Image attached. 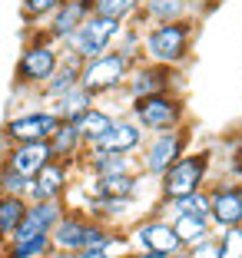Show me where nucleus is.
<instances>
[{
  "label": "nucleus",
  "instance_id": "obj_6",
  "mask_svg": "<svg viewBox=\"0 0 242 258\" xmlns=\"http://www.w3.org/2000/svg\"><path fill=\"white\" fill-rule=\"evenodd\" d=\"M189 126H179V129H166V133H153L150 139L143 143V149H139V172L146 175V179H153L156 182L159 175L166 172L169 166H173L176 159H179L182 152H186V146H189Z\"/></svg>",
  "mask_w": 242,
  "mask_h": 258
},
{
  "label": "nucleus",
  "instance_id": "obj_1",
  "mask_svg": "<svg viewBox=\"0 0 242 258\" xmlns=\"http://www.w3.org/2000/svg\"><path fill=\"white\" fill-rule=\"evenodd\" d=\"M192 40H196V20L153 23L143 30V60L179 70L192 53Z\"/></svg>",
  "mask_w": 242,
  "mask_h": 258
},
{
  "label": "nucleus",
  "instance_id": "obj_34",
  "mask_svg": "<svg viewBox=\"0 0 242 258\" xmlns=\"http://www.w3.org/2000/svg\"><path fill=\"white\" fill-rule=\"evenodd\" d=\"M232 172H235V175L242 179V146L235 149V156H232Z\"/></svg>",
  "mask_w": 242,
  "mask_h": 258
},
{
  "label": "nucleus",
  "instance_id": "obj_33",
  "mask_svg": "<svg viewBox=\"0 0 242 258\" xmlns=\"http://www.w3.org/2000/svg\"><path fill=\"white\" fill-rule=\"evenodd\" d=\"M43 258H80V255H76V251H60V248H50Z\"/></svg>",
  "mask_w": 242,
  "mask_h": 258
},
{
  "label": "nucleus",
  "instance_id": "obj_11",
  "mask_svg": "<svg viewBox=\"0 0 242 258\" xmlns=\"http://www.w3.org/2000/svg\"><path fill=\"white\" fill-rule=\"evenodd\" d=\"M73 162L50 159L37 175L30 179L27 189V202H53V199H67V192L73 189Z\"/></svg>",
  "mask_w": 242,
  "mask_h": 258
},
{
  "label": "nucleus",
  "instance_id": "obj_36",
  "mask_svg": "<svg viewBox=\"0 0 242 258\" xmlns=\"http://www.w3.org/2000/svg\"><path fill=\"white\" fill-rule=\"evenodd\" d=\"M169 258H186V251H176V255H169Z\"/></svg>",
  "mask_w": 242,
  "mask_h": 258
},
{
  "label": "nucleus",
  "instance_id": "obj_20",
  "mask_svg": "<svg viewBox=\"0 0 242 258\" xmlns=\"http://www.w3.org/2000/svg\"><path fill=\"white\" fill-rule=\"evenodd\" d=\"M80 67H83V60L73 53H63L60 67H57V73L46 80L43 86H40V96L46 99V103H53V99H60L63 93H70L76 83H80Z\"/></svg>",
  "mask_w": 242,
  "mask_h": 258
},
{
  "label": "nucleus",
  "instance_id": "obj_22",
  "mask_svg": "<svg viewBox=\"0 0 242 258\" xmlns=\"http://www.w3.org/2000/svg\"><path fill=\"white\" fill-rule=\"evenodd\" d=\"M27 199L23 196H4L0 192V248L14 238V232L20 228L23 215H27Z\"/></svg>",
  "mask_w": 242,
  "mask_h": 258
},
{
  "label": "nucleus",
  "instance_id": "obj_18",
  "mask_svg": "<svg viewBox=\"0 0 242 258\" xmlns=\"http://www.w3.org/2000/svg\"><path fill=\"white\" fill-rule=\"evenodd\" d=\"M86 222L90 215L83 209L67 205V212L60 215V222L50 228V245L60 251H83V238H86Z\"/></svg>",
  "mask_w": 242,
  "mask_h": 258
},
{
  "label": "nucleus",
  "instance_id": "obj_8",
  "mask_svg": "<svg viewBox=\"0 0 242 258\" xmlns=\"http://www.w3.org/2000/svg\"><path fill=\"white\" fill-rule=\"evenodd\" d=\"M129 245H133V251L136 255H156V258H169L176 255V251H182L179 238H176L173 232V222L163 219V215H150V219H139L136 225L126 232Z\"/></svg>",
  "mask_w": 242,
  "mask_h": 258
},
{
  "label": "nucleus",
  "instance_id": "obj_30",
  "mask_svg": "<svg viewBox=\"0 0 242 258\" xmlns=\"http://www.w3.org/2000/svg\"><path fill=\"white\" fill-rule=\"evenodd\" d=\"M27 189H30V179H23L20 172H14V169H7L0 162V192L4 196H23L27 199Z\"/></svg>",
  "mask_w": 242,
  "mask_h": 258
},
{
  "label": "nucleus",
  "instance_id": "obj_35",
  "mask_svg": "<svg viewBox=\"0 0 242 258\" xmlns=\"http://www.w3.org/2000/svg\"><path fill=\"white\" fill-rule=\"evenodd\" d=\"M235 196H239V202H242V179L235 182Z\"/></svg>",
  "mask_w": 242,
  "mask_h": 258
},
{
  "label": "nucleus",
  "instance_id": "obj_14",
  "mask_svg": "<svg viewBox=\"0 0 242 258\" xmlns=\"http://www.w3.org/2000/svg\"><path fill=\"white\" fill-rule=\"evenodd\" d=\"M86 17H90V0H63L37 30L43 33L46 40H53V43H63Z\"/></svg>",
  "mask_w": 242,
  "mask_h": 258
},
{
  "label": "nucleus",
  "instance_id": "obj_31",
  "mask_svg": "<svg viewBox=\"0 0 242 258\" xmlns=\"http://www.w3.org/2000/svg\"><path fill=\"white\" fill-rule=\"evenodd\" d=\"M219 258H242V225L219 232Z\"/></svg>",
  "mask_w": 242,
  "mask_h": 258
},
{
  "label": "nucleus",
  "instance_id": "obj_32",
  "mask_svg": "<svg viewBox=\"0 0 242 258\" xmlns=\"http://www.w3.org/2000/svg\"><path fill=\"white\" fill-rule=\"evenodd\" d=\"M182 251H186V258H219V238L209 235V238H203L199 245H192V248H182Z\"/></svg>",
  "mask_w": 242,
  "mask_h": 258
},
{
  "label": "nucleus",
  "instance_id": "obj_26",
  "mask_svg": "<svg viewBox=\"0 0 242 258\" xmlns=\"http://www.w3.org/2000/svg\"><path fill=\"white\" fill-rule=\"evenodd\" d=\"M163 209L173 215H196V219H206L209 222V192L199 189V192H189L182 199H173V202H163Z\"/></svg>",
  "mask_w": 242,
  "mask_h": 258
},
{
  "label": "nucleus",
  "instance_id": "obj_17",
  "mask_svg": "<svg viewBox=\"0 0 242 258\" xmlns=\"http://www.w3.org/2000/svg\"><path fill=\"white\" fill-rule=\"evenodd\" d=\"M50 146L46 143H14V146H4V166L20 172L23 179H33L40 169L50 162Z\"/></svg>",
  "mask_w": 242,
  "mask_h": 258
},
{
  "label": "nucleus",
  "instance_id": "obj_5",
  "mask_svg": "<svg viewBox=\"0 0 242 258\" xmlns=\"http://www.w3.org/2000/svg\"><path fill=\"white\" fill-rule=\"evenodd\" d=\"M123 27H126V23L110 20V17L90 14V17H86V20L60 43V50H63V53L80 56V60H93V56L106 53V50H113V43H116V37L123 33Z\"/></svg>",
  "mask_w": 242,
  "mask_h": 258
},
{
  "label": "nucleus",
  "instance_id": "obj_19",
  "mask_svg": "<svg viewBox=\"0 0 242 258\" xmlns=\"http://www.w3.org/2000/svg\"><path fill=\"white\" fill-rule=\"evenodd\" d=\"M192 4L196 0H143L139 4V27H153V23H173V20H192Z\"/></svg>",
  "mask_w": 242,
  "mask_h": 258
},
{
  "label": "nucleus",
  "instance_id": "obj_16",
  "mask_svg": "<svg viewBox=\"0 0 242 258\" xmlns=\"http://www.w3.org/2000/svg\"><path fill=\"white\" fill-rule=\"evenodd\" d=\"M67 212V199H53V202H30L27 205V215H23L20 228L14 232L10 242H20V238H33V235H50V228L60 222V215Z\"/></svg>",
  "mask_w": 242,
  "mask_h": 258
},
{
  "label": "nucleus",
  "instance_id": "obj_4",
  "mask_svg": "<svg viewBox=\"0 0 242 258\" xmlns=\"http://www.w3.org/2000/svg\"><path fill=\"white\" fill-rule=\"evenodd\" d=\"M129 119L143 129L146 136L166 133V129L186 126V99L179 93H153V96L129 99Z\"/></svg>",
  "mask_w": 242,
  "mask_h": 258
},
{
  "label": "nucleus",
  "instance_id": "obj_24",
  "mask_svg": "<svg viewBox=\"0 0 242 258\" xmlns=\"http://www.w3.org/2000/svg\"><path fill=\"white\" fill-rule=\"evenodd\" d=\"M90 106H96V99H93V96H90V93H86L80 83H76L70 93H63L60 99H53V103H50V109H53L57 116H60L63 122H73L76 116H80V113H86Z\"/></svg>",
  "mask_w": 242,
  "mask_h": 258
},
{
  "label": "nucleus",
  "instance_id": "obj_9",
  "mask_svg": "<svg viewBox=\"0 0 242 258\" xmlns=\"http://www.w3.org/2000/svg\"><path fill=\"white\" fill-rule=\"evenodd\" d=\"M60 122L63 119L53 113L50 106H40V109H27V113L10 116V119L4 122V129H0V136H4V146H14V143H46Z\"/></svg>",
  "mask_w": 242,
  "mask_h": 258
},
{
  "label": "nucleus",
  "instance_id": "obj_21",
  "mask_svg": "<svg viewBox=\"0 0 242 258\" xmlns=\"http://www.w3.org/2000/svg\"><path fill=\"white\" fill-rule=\"evenodd\" d=\"M46 146H50V156L60 162H80V156H83V139H80V133H76L73 122H60V126L53 129V136L46 139Z\"/></svg>",
  "mask_w": 242,
  "mask_h": 258
},
{
  "label": "nucleus",
  "instance_id": "obj_3",
  "mask_svg": "<svg viewBox=\"0 0 242 258\" xmlns=\"http://www.w3.org/2000/svg\"><path fill=\"white\" fill-rule=\"evenodd\" d=\"M209 166H212V152L209 149H196V152H182L179 159L166 169V172L156 179L159 189V205L173 202V199H182L189 192L206 189L209 182Z\"/></svg>",
  "mask_w": 242,
  "mask_h": 258
},
{
  "label": "nucleus",
  "instance_id": "obj_23",
  "mask_svg": "<svg viewBox=\"0 0 242 258\" xmlns=\"http://www.w3.org/2000/svg\"><path fill=\"white\" fill-rule=\"evenodd\" d=\"M113 119H116V116L106 113L103 106H90L86 113H80L73 119V126H76V133H80V139H83V146H90V143H96L106 129L113 126Z\"/></svg>",
  "mask_w": 242,
  "mask_h": 258
},
{
  "label": "nucleus",
  "instance_id": "obj_7",
  "mask_svg": "<svg viewBox=\"0 0 242 258\" xmlns=\"http://www.w3.org/2000/svg\"><path fill=\"white\" fill-rule=\"evenodd\" d=\"M129 70H133V63L123 53L106 50V53L93 56V60H83V67H80V86H83L93 99L106 96V93H116V90L126 86Z\"/></svg>",
  "mask_w": 242,
  "mask_h": 258
},
{
  "label": "nucleus",
  "instance_id": "obj_10",
  "mask_svg": "<svg viewBox=\"0 0 242 258\" xmlns=\"http://www.w3.org/2000/svg\"><path fill=\"white\" fill-rule=\"evenodd\" d=\"M176 76H179V70H173V67H159V63L139 60L136 67L129 70L123 90H126L129 99L153 96V93H176Z\"/></svg>",
  "mask_w": 242,
  "mask_h": 258
},
{
  "label": "nucleus",
  "instance_id": "obj_28",
  "mask_svg": "<svg viewBox=\"0 0 242 258\" xmlns=\"http://www.w3.org/2000/svg\"><path fill=\"white\" fill-rule=\"evenodd\" d=\"M76 255L80 258H129L133 255V245H129V238L123 232H116L103 248H83V251H76Z\"/></svg>",
  "mask_w": 242,
  "mask_h": 258
},
{
  "label": "nucleus",
  "instance_id": "obj_25",
  "mask_svg": "<svg viewBox=\"0 0 242 258\" xmlns=\"http://www.w3.org/2000/svg\"><path fill=\"white\" fill-rule=\"evenodd\" d=\"M169 222H173V232H176L182 248H192V245H199L203 238L212 235V222L196 219V215H173Z\"/></svg>",
  "mask_w": 242,
  "mask_h": 258
},
{
  "label": "nucleus",
  "instance_id": "obj_2",
  "mask_svg": "<svg viewBox=\"0 0 242 258\" xmlns=\"http://www.w3.org/2000/svg\"><path fill=\"white\" fill-rule=\"evenodd\" d=\"M63 60V50L60 43L46 40L43 33L33 27V37L23 43L20 56H17V67H14V86L23 93H40V86L57 73Z\"/></svg>",
  "mask_w": 242,
  "mask_h": 258
},
{
  "label": "nucleus",
  "instance_id": "obj_15",
  "mask_svg": "<svg viewBox=\"0 0 242 258\" xmlns=\"http://www.w3.org/2000/svg\"><path fill=\"white\" fill-rule=\"evenodd\" d=\"M209 192V222L212 228H235L242 225V202L235 196V182H219V185H206Z\"/></svg>",
  "mask_w": 242,
  "mask_h": 258
},
{
  "label": "nucleus",
  "instance_id": "obj_12",
  "mask_svg": "<svg viewBox=\"0 0 242 258\" xmlns=\"http://www.w3.org/2000/svg\"><path fill=\"white\" fill-rule=\"evenodd\" d=\"M146 175L143 172H126V175H86L83 182V202H103V199H129L136 202L143 192Z\"/></svg>",
  "mask_w": 242,
  "mask_h": 258
},
{
  "label": "nucleus",
  "instance_id": "obj_29",
  "mask_svg": "<svg viewBox=\"0 0 242 258\" xmlns=\"http://www.w3.org/2000/svg\"><path fill=\"white\" fill-rule=\"evenodd\" d=\"M63 0H20V17L27 27H40Z\"/></svg>",
  "mask_w": 242,
  "mask_h": 258
},
{
  "label": "nucleus",
  "instance_id": "obj_13",
  "mask_svg": "<svg viewBox=\"0 0 242 258\" xmlns=\"http://www.w3.org/2000/svg\"><path fill=\"white\" fill-rule=\"evenodd\" d=\"M143 143H146L143 129L129 119V116H116L113 126L106 129L96 143L86 146V149H93V152H113V156H133V152L143 149Z\"/></svg>",
  "mask_w": 242,
  "mask_h": 258
},
{
  "label": "nucleus",
  "instance_id": "obj_27",
  "mask_svg": "<svg viewBox=\"0 0 242 258\" xmlns=\"http://www.w3.org/2000/svg\"><path fill=\"white\" fill-rule=\"evenodd\" d=\"M139 4H143V0H90V14L129 23L133 17L139 14Z\"/></svg>",
  "mask_w": 242,
  "mask_h": 258
}]
</instances>
